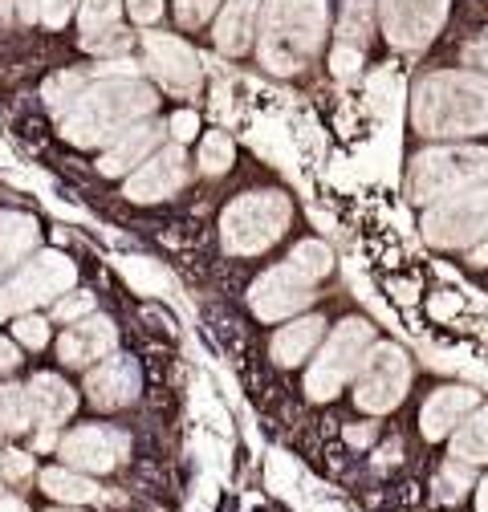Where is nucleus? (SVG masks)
<instances>
[{
  "label": "nucleus",
  "instance_id": "obj_42",
  "mask_svg": "<svg viewBox=\"0 0 488 512\" xmlns=\"http://www.w3.org/2000/svg\"><path fill=\"white\" fill-rule=\"evenodd\" d=\"M37 0H0V21H37Z\"/></svg>",
  "mask_w": 488,
  "mask_h": 512
},
{
  "label": "nucleus",
  "instance_id": "obj_49",
  "mask_svg": "<svg viewBox=\"0 0 488 512\" xmlns=\"http://www.w3.org/2000/svg\"><path fill=\"white\" fill-rule=\"evenodd\" d=\"M456 305H460V301H452V297H444V301H436V305H432V313H436V317H448V313H452Z\"/></svg>",
  "mask_w": 488,
  "mask_h": 512
},
{
  "label": "nucleus",
  "instance_id": "obj_13",
  "mask_svg": "<svg viewBox=\"0 0 488 512\" xmlns=\"http://www.w3.org/2000/svg\"><path fill=\"white\" fill-rule=\"evenodd\" d=\"M131 439L122 431H110V427H78L61 439V456L66 464L82 468V472H110L122 456H127Z\"/></svg>",
  "mask_w": 488,
  "mask_h": 512
},
{
  "label": "nucleus",
  "instance_id": "obj_38",
  "mask_svg": "<svg viewBox=\"0 0 488 512\" xmlns=\"http://www.w3.org/2000/svg\"><path fill=\"white\" fill-rule=\"evenodd\" d=\"M464 488H468V472H464V464L456 460V464H448V468L440 472V496H444V500H460Z\"/></svg>",
  "mask_w": 488,
  "mask_h": 512
},
{
  "label": "nucleus",
  "instance_id": "obj_37",
  "mask_svg": "<svg viewBox=\"0 0 488 512\" xmlns=\"http://www.w3.org/2000/svg\"><path fill=\"white\" fill-rule=\"evenodd\" d=\"M330 66H334V74L338 78H354L358 74V66H362V53H358V45H338L334 53H330Z\"/></svg>",
  "mask_w": 488,
  "mask_h": 512
},
{
  "label": "nucleus",
  "instance_id": "obj_9",
  "mask_svg": "<svg viewBox=\"0 0 488 512\" xmlns=\"http://www.w3.org/2000/svg\"><path fill=\"white\" fill-rule=\"evenodd\" d=\"M407 382H411L407 354L399 346H371V354L362 358L354 403L371 415H383V411L399 407V399L407 395Z\"/></svg>",
  "mask_w": 488,
  "mask_h": 512
},
{
  "label": "nucleus",
  "instance_id": "obj_28",
  "mask_svg": "<svg viewBox=\"0 0 488 512\" xmlns=\"http://www.w3.org/2000/svg\"><path fill=\"white\" fill-rule=\"evenodd\" d=\"M371 13H375V0H342V41L346 45H362L366 33H371Z\"/></svg>",
  "mask_w": 488,
  "mask_h": 512
},
{
  "label": "nucleus",
  "instance_id": "obj_8",
  "mask_svg": "<svg viewBox=\"0 0 488 512\" xmlns=\"http://www.w3.org/2000/svg\"><path fill=\"white\" fill-rule=\"evenodd\" d=\"M74 265L66 261L61 252H41L33 256V261L9 281V285H0V317H9V313H25L57 293H66L74 285Z\"/></svg>",
  "mask_w": 488,
  "mask_h": 512
},
{
  "label": "nucleus",
  "instance_id": "obj_4",
  "mask_svg": "<svg viewBox=\"0 0 488 512\" xmlns=\"http://www.w3.org/2000/svg\"><path fill=\"white\" fill-rule=\"evenodd\" d=\"M488 179V151L480 147H448V151H423L411 163L407 175V196L415 204H432L444 196H456V191L472 187Z\"/></svg>",
  "mask_w": 488,
  "mask_h": 512
},
{
  "label": "nucleus",
  "instance_id": "obj_14",
  "mask_svg": "<svg viewBox=\"0 0 488 512\" xmlns=\"http://www.w3.org/2000/svg\"><path fill=\"white\" fill-rule=\"evenodd\" d=\"M86 395L98 411H118L139 395V366L135 358H106L98 362V370L86 374Z\"/></svg>",
  "mask_w": 488,
  "mask_h": 512
},
{
  "label": "nucleus",
  "instance_id": "obj_29",
  "mask_svg": "<svg viewBox=\"0 0 488 512\" xmlns=\"http://www.w3.org/2000/svg\"><path fill=\"white\" fill-rule=\"evenodd\" d=\"M29 391L25 387H0V427L5 431H25L29 427Z\"/></svg>",
  "mask_w": 488,
  "mask_h": 512
},
{
  "label": "nucleus",
  "instance_id": "obj_24",
  "mask_svg": "<svg viewBox=\"0 0 488 512\" xmlns=\"http://www.w3.org/2000/svg\"><path fill=\"white\" fill-rule=\"evenodd\" d=\"M452 456L460 464H488V407L472 415V423H464L452 439Z\"/></svg>",
  "mask_w": 488,
  "mask_h": 512
},
{
  "label": "nucleus",
  "instance_id": "obj_40",
  "mask_svg": "<svg viewBox=\"0 0 488 512\" xmlns=\"http://www.w3.org/2000/svg\"><path fill=\"white\" fill-rule=\"evenodd\" d=\"M17 338H21L25 346L41 350V346L49 342V326L41 322V317H21V322H17Z\"/></svg>",
  "mask_w": 488,
  "mask_h": 512
},
{
  "label": "nucleus",
  "instance_id": "obj_41",
  "mask_svg": "<svg viewBox=\"0 0 488 512\" xmlns=\"http://www.w3.org/2000/svg\"><path fill=\"white\" fill-rule=\"evenodd\" d=\"M74 5H78V0H37V9H41V21H45V25H53V29L70 21Z\"/></svg>",
  "mask_w": 488,
  "mask_h": 512
},
{
  "label": "nucleus",
  "instance_id": "obj_2",
  "mask_svg": "<svg viewBox=\"0 0 488 512\" xmlns=\"http://www.w3.org/2000/svg\"><path fill=\"white\" fill-rule=\"evenodd\" d=\"M411 122L419 135H480L488 131V82L476 74H432L415 86Z\"/></svg>",
  "mask_w": 488,
  "mask_h": 512
},
{
  "label": "nucleus",
  "instance_id": "obj_31",
  "mask_svg": "<svg viewBox=\"0 0 488 512\" xmlns=\"http://www.w3.org/2000/svg\"><path fill=\"white\" fill-rule=\"evenodd\" d=\"M192 407H196V419L212 423L220 435L228 431V411L216 403V395H212V387H208L204 378H196V387H192Z\"/></svg>",
  "mask_w": 488,
  "mask_h": 512
},
{
  "label": "nucleus",
  "instance_id": "obj_21",
  "mask_svg": "<svg viewBox=\"0 0 488 512\" xmlns=\"http://www.w3.org/2000/svg\"><path fill=\"white\" fill-rule=\"evenodd\" d=\"M322 326H326L322 317H301V322L285 326V330L273 338V358H277L281 366H297L305 354H310V350L318 346Z\"/></svg>",
  "mask_w": 488,
  "mask_h": 512
},
{
  "label": "nucleus",
  "instance_id": "obj_43",
  "mask_svg": "<svg viewBox=\"0 0 488 512\" xmlns=\"http://www.w3.org/2000/svg\"><path fill=\"white\" fill-rule=\"evenodd\" d=\"M0 472H5L9 480H25V476L33 472V456H25V452H5V456H0Z\"/></svg>",
  "mask_w": 488,
  "mask_h": 512
},
{
  "label": "nucleus",
  "instance_id": "obj_51",
  "mask_svg": "<svg viewBox=\"0 0 488 512\" xmlns=\"http://www.w3.org/2000/svg\"><path fill=\"white\" fill-rule=\"evenodd\" d=\"M476 508H480V512H488V480H484V484H480V492H476Z\"/></svg>",
  "mask_w": 488,
  "mask_h": 512
},
{
  "label": "nucleus",
  "instance_id": "obj_46",
  "mask_svg": "<svg viewBox=\"0 0 488 512\" xmlns=\"http://www.w3.org/2000/svg\"><path fill=\"white\" fill-rule=\"evenodd\" d=\"M464 57H468V66H476L480 74H488V33H484L480 41H472V45L464 49Z\"/></svg>",
  "mask_w": 488,
  "mask_h": 512
},
{
  "label": "nucleus",
  "instance_id": "obj_32",
  "mask_svg": "<svg viewBox=\"0 0 488 512\" xmlns=\"http://www.w3.org/2000/svg\"><path fill=\"white\" fill-rule=\"evenodd\" d=\"M253 147L265 151L269 159H277L281 167H293V155H289V143H285V131H281V126H273V122H257Z\"/></svg>",
  "mask_w": 488,
  "mask_h": 512
},
{
  "label": "nucleus",
  "instance_id": "obj_7",
  "mask_svg": "<svg viewBox=\"0 0 488 512\" xmlns=\"http://www.w3.org/2000/svg\"><path fill=\"white\" fill-rule=\"evenodd\" d=\"M423 236L436 248H464L488 236V183L464 187L456 196L440 200V208L423 216Z\"/></svg>",
  "mask_w": 488,
  "mask_h": 512
},
{
  "label": "nucleus",
  "instance_id": "obj_17",
  "mask_svg": "<svg viewBox=\"0 0 488 512\" xmlns=\"http://www.w3.org/2000/svg\"><path fill=\"white\" fill-rule=\"evenodd\" d=\"M163 139V126L159 122H135V126H127L110 147H106V155L98 159V171L102 175H127L135 163H143V155L155 147Z\"/></svg>",
  "mask_w": 488,
  "mask_h": 512
},
{
  "label": "nucleus",
  "instance_id": "obj_34",
  "mask_svg": "<svg viewBox=\"0 0 488 512\" xmlns=\"http://www.w3.org/2000/svg\"><path fill=\"white\" fill-rule=\"evenodd\" d=\"M265 480L277 496H293V484H297V464L285 456V452H273L269 464H265Z\"/></svg>",
  "mask_w": 488,
  "mask_h": 512
},
{
  "label": "nucleus",
  "instance_id": "obj_6",
  "mask_svg": "<svg viewBox=\"0 0 488 512\" xmlns=\"http://www.w3.org/2000/svg\"><path fill=\"white\" fill-rule=\"evenodd\" d=\"M375 346V330L358 322V317H350V322H342L326 350L318 354V362L310 366V378H305V391H310V399H334L346 382L354 378V370L362 366V358L371 354Z\"/></svg>",
  "mask_w": 488,
  "mask_h": 512
},
{
  "label": "nucleus",
  "instance_id": "obj_25",
  "mask_svg": "<svg viewBox=\"0 0 488 512\" xmlns=\"http://www.w3.org/2000/svg\"><path fill=\"white\" fill-rule=\"evenodd\" d=\"M118 273H122V281H127L135 293H143V297H163V289H167V273L155 261H147V256H122Z\"/></svg>",
  "mask_w": 488,
  "mask_h": 512
},
{
  "label": "nucleus",
  "instance_id": "obj_11",
  "mask_svg": "<svg viewBox=\"0 0 488 512\" xmlns=\"http://www.w3.org/2000/svg\"><path fill=\"white\" fill-rule=\"evenodd\" d=\"M314 301V281L301 277L293 265H281V269H269L253 293H249V305L257 317H265V322H281V317L297 313Z\"/></svg>",
  "mask_w": 488,
  "mask_h": 512
},
{
  "label": "nucleus",
  "instance_id": "obj_16",
  "mask_svg": "<svg viewBox=\"0 0 488 512\" xmlns=\"http://www.w3.org/2000/svg\"><path fill=\"white\" fill-rule=\"evenodd\" d=\"M118 342V330L106 322V317H86V322L70 326L57 342V354L66 366H90L98 358H106Z\"/></svg>",
  "mask_w": 488,
  "mask_h": 512
},
{
  "label": "nucleus",
  "instance_id": "obj_44",
  "mask_svg": "<svg viewBox=\"0 0 488 512\" xmlns=\"http://www.w3.org/2000/svg\"><path fill=\"white\" fill-rule=\"evenodd\" d=\"M196 131H200V118H196V110H179V114H171V135L183 143V139H196Z\"/></svg>",
  "mask_w": 488,
  "mask_h": 512
},
{
  "label": "nucleus",
  "instance_id": "obj_35",
  "mask_svg": "<svg viewBox=\"0 0 488 512\" xmlns=\"http://www.w3.org/2000/svg\"><path fill=\"white\" fill-rule=\"evenodd\" d=\"M196 452H200V464H204V472H212V476H220L224 472V447H220V439H212V435H204V431H196Z\"/></svg>",
  "mask_w": 488,
  "mask_h": 512
},
{
  "label": "nucleus",
  "instance_id": "obj_12",
  "mask_svg": "<svg viewBox=\"0 0 488 512\" xmlns=\"http://www.w3.org/2000/svg\"><path fill=\"white\" fill-rule=\"evenodd\" d=\"M147 66L155 70V78L175 90V94H192L200 86V57L171 33H147Z\"/></svg>",
  "mask_w": 488,
  "mask_h": 512
},
{
  "label": "nucleus",
  "instance_id": "obj_23",
  "mask_svg": "<svg viewBox=\"0 0 488 512\" xmlns=\"http://www.w3.org/2000/svg\"><path fill=\"white\" fill-rule=\"evenodd\" d=\"M41 488L53 500H61V504H90V500H98V484L86 480V476H78V472H66V468L41 472Z\"/></svg>",
  "mask_w": 488,
  "mask_h": 512
},
{
  "label": "nucleus",
  "instance_id": "obj_5",
  "mask_svg": "<svg viewBox=\"0 0 488 512\" xmlns=\"http://www.w3.org/2000/svg\"><path fill=\"white\" fill-rule=\"evenodd\" d=\"M285 228H289V200L281 191H253V196H240L236 204H228V212L220 220L224 248L236 256L265 252Z\"/></svg>",
  "mask_w": 488,
  "mask_h": 512
},
{
  "label": "nucleus",
  "instance_id": "obj_50",
  "mask_svg": "<svg viewBox=\"0 0 488 512\" xmlns=\"http://www.w3.org/2000/svg\"><path fill=\"white\" fill-rule=\"evenodd\" d=\"M346 439H350V443H366V439H371V431H366V427H350Z\"/></svg>",
  "mask_w": 488,
  "mask_h": 512
},
{
  "label": "nucleus",
  "instance_id": "obj_22",
  "mask_svg": "<svg viewBox=\"0 0 488 512\" xmlns=\"http://www.w3.org/2000/svg\"><path fill=\"white\" fill-rule=\"evenodd\" d=\"M37 244V224L25 212H0V269L17 265Z\"/></svg>",
  "mask_w": 488,
  "mask_h": 512
},
{
  "label": "nucleus",
  "instance_id": "obj_26",
  "mask_svg": "<svg viewBox=\"0 0 488 512\" xmlns=\"http://www.w3.org/2000/svg\"><path fill=\"white\" fill-rule=\"evenodd\" d=\"M118 9H122V0H82V45L102 33H114Z\"/></svg>",
  "mask_w": 488,
  "mask_h": 512
},
{
  "label": "nucleus",
  "instance_id": "obj_45",
  "mask_svg": "<svg viewBox=\"0 0 488 512\" xmlns=\"http://www.w3.org/2000/svg\"><path fill=\"white\" fill-rule=\"evenodd\" d=\"M127 9H131V17H135V21L151 25V21L163 13V0H127Z\"/></svg>",
  "mask_w": 488,
  "mask_h": 512
},
{
  "label": "nucleus",
  "instance_id": "obj_36",
  "mask_svg": "<svg viewBox=\"0 0 488 512\" xmlns=\"http://www.w3.org/2000/svg\"><path fill=\"white\" fill-rule=\"evenodd\" d=\"M94 309V297L90 293H70V297H61L57 301V322H78V317H86Z\"/></svg>",
  "mask_w": 488,
  "mask_h": 512
},
{
  "label": "nucleus",
  "instance_id": "obj_27",
  "mask_svg": "<svg viewBox=\"0 0 488 512\" xmlns=\"http://www.w3.org/2000/svg\"><path fill=\"white\" fill-rule=\"evenodd\" d=\"M285 265H293L301 277H310V281H322L330 273V265H334V256H330V248L322 240H305V244H297L289 252Z\"/></svg>",
  "mask_w": 488,
  "mask_h": 512
},
{
  "label": "nucleus",
  "instance_id": "obj_20",
  "mask_svg": "<svg viewBox=\"0 0 488 512\" xmlns=\"http://www.w3.org/2000/svg\"><path fill=\"white\" fill-rule=\"evenodd\" d=\"M257 9L261 0H228L220 21H216V45L224 53H244L253 45V21H257Z\"/></svg>",
  "mask_w": 488,
  "mask_h": 512
},
{
  "label": "nucleus",
  "instance_id": "obj_19",
  "mask_svg": "<svg viewBox=\"0 0 488 512\" xmlns=\"http://www.w3.org/2000/svg\"><path fill=\"white\" fill-rule=\"evenodd\" d=\"M25 391H29V407H33V415H37L45 427H53V423H61V419H70L74 407H78L74 391H70L57 374H37Z\"/></svg>",
  "mask_w": 488,
  "mask_h": 512
},
{
  "label": "nucleus",
  "instance_id": "obj_48",
  "mask_svg": "<svg viewBox=\"0 0 488 512\" xmlns=\"http://www.w3.org/2000/svg\"><path fill=\"white\" fill-rule=\"evenodd\" d=\"M0 512H29V508L17 496H0Z\"/></svg>",
  "mask_w": 488,
  "mask_h": 512
},
{
  "label": "nucleus",
  "instance_id": "obj_18",
  "mask_svg": "<svg viewBox=\"0 0 488 512\" xmlns=\"http://www.w3.org/2000/svg\"><path fill=\"white\" fill-rule=\"evenodd\" d=\"M472 411H476V391H468V387H444V391H436L432 399L423 403V415H419L423 435L427 439H444Z\"/></svg>",
  "mask_w": 488,
  "mask_h": 512
},
{
  "label": "nucleus",
  "instance_id": "obj_52",
  "mask_svg": "<svg viewBox=\"0 0 488 512\" xmlns=\"http://www.w3.org/2000/svg\"><path fill=\"white\" fill-rule=\"evenodd\" d=\"M472 265H488V244H480V248L472 252Z\"/></svg>",
  "mask_w": 488,
  "mask_h": 512
},
{
  "label": "nucleus",
  "instance_id": "obj_15",
  "mask_svg": "<svg viewBox=\"0 0 488 512\" xmlns=\"http://www.w3.org/2000/svg\"><path fill=\"white\" fill-rule=\"evenodd\" d=\"M183 179H188V159H183L179 147H167L163 155H155L151 163H143V167L127 179V200H135V204L167 200L171 191H179Z\"/></svg>",
  "mask_w": 488,
  "mask_h": 512
},
{
  "label": "nucleus",
  "instance_id": "obj_39",
  "mask_svg": "<svg viewBox=\"0 0 488 512\" xmlns=\"http://www.w3.org/2000/svg\"><path fill=\"white\" fill-rule=\"evenodd\" d=\"M216 9V0H175V17L179 25H200Z\"/></svg>",
  "mask_w": 488,
  "mask_h": 512
},
{
  "label": "nucleus",
  "instance_id": "obj_1",
  "mask_svg": "<svg viewBox=\"0 0 488 512\" xmlns=\"http://www.w3.org/2000/svg\"><path fill=\"white\" fill-rule=\"evenodd\" d=\"M155 110V90L139 78H94L86 90L61 110V135L78 147H98L118 139L127 126Z\"/></svg>",
  "mask_w": 488,
  "mask_h": 512
},
{
  "label": "nucleus",
  "instance_id": "obj_3",
  "mask_svg": "<svg viewBox=\"0 0 488 512\" xmlns=\"http://www.w3.org/2000/svg\"><path fill=\"white\" fill-rule=\"evenodd\" d=\"M326 33V0H269L261 29V61L273 74H297Z\"/></svg>",
  "mask_w": 488,
  "mask_h": 512
},
{
  "label": "nucleus",
  "instance_id": "obj_47",
  "mask_svg": "<svg viewBox=\"0 0 488 512\" xmlns=\"http://www.w3.org/2000/svg\"><path fill=\"white\" fill-rule=\"evenodd\" d=\"M17 362H21L17 346H13V342H5V338H0V370H13Z\"/></svg>",
  "mask_w": 488,
  "mask_h": 512
},
{
  "label": "nucleus",
  "instance_id": "obj_33",
  "mask_svg": "<svg viewBox=\"0 0 488 512\" xmlns=\"http://www.w3.org/2000/svg\"><path fill=\"white\" fill-rule=\"evenodd\" d=\"M82 90H86V78H82V74H53V78L45 82V102L61 114Z\"/></svg>",
  "mask_w": 488,
  "mask_h": 512
},
{
  "label": "nucleus",
  "instance_id": "obj_53",
  "mask_svg": "<svg viewBox=\"0 0 488 512\" xmlns=\"http://www.w3.org/2000/svg\"><path fill=\"white\" fill-rule=\"evenodd\" d=\"M13 163H17L13 151H9V147H0V167H13Z\"/></svg>",
  "mask_w": 488,
  "mask_h": 512
},
{
  "label": "nucleus",
  "instance_id": "obj_54",
  "mask_svg": "<svg viewBox=\"0 0 488 512\" xmlns=\"http://www.w3.org/2000/svg\"><path fill=\"white\" fill-rule=\"evenodd\" d=\"M318 512H342V508H338V504H322Z\"/></svg>",
  "mask_w": 488,
  "mask_h": 512
},
{
  "label": "nucleus",
  "instance_id": "obj_30",
  "mask_svg": "<svg viewBox=\"0 0 488 512\" xmlns=\"http://www.w3.org/2000/svg\"><path fill=\"white\" fill-rule=\"evenodd\" d=\"M200 167H204L208 175H220V171L232 167V139H228L224 131L204 135V143H200Z\"/></svg>",
  "mask_w": 488,
  "mask_h": 512
},
{
  "label": "nucleus",
  "instance_id": "obj_10",
  "mask_svg": "<svg viewBox=\"0 0 488 512\" xmlns=\"http://www.w3.org/2000/svg\"><path fill=\"white\" fill-rule=\"evenodd\" d=\"M383 29L395 49H423L448 17V0H379Z\"/></svg>",
  "mask_w": 488,
  "mask_h": 512
}]
</instances>
